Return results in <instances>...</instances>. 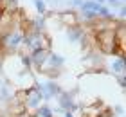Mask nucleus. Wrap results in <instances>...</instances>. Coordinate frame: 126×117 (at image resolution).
<instances>
[{
    "instance_id": "obj_1",
    "label": "nucleus",
    "mask_w": 126,
    "mask_h": 117,
    "mask_svg": "<svg viewBox=\"0 0 126 117\" xmlns=\"http://www.w3.org/2000/svg\"><path fill=\"white\" fill-rule=\"evenodd\" d=\"M22 45H24L29 52L34 50V49H49V43H47L45 34L43 33H38V31H24Z\"/></svg>"
},
{
    "instance_id": "obj_2",
    "label": "nucleus",
    "mask_w": 126,
    "mask_h": 117,
    "mask_svg": "<svg viewBox=\"0 0 126 117\" xmlns=\"http://www.w3.org/2000/svg\"><path fill=\"white\" fill-rule=\"evenodd\" d=\"M22 40H24V29L16 27V29H13V31L5 33L4 36L0 38V43H2V47H4L5 50L16 52V50L20 49V45H22Z\"/></svg>"
},
{
    "instance_id": "obj_3",
    "label": "nucleus",
    "mask_w": 126,
    "mask_h": 117,
    "mask_svg": "<svg viewBox=\"0 0 126 117\" xmlns=\"http://www.w3.org/2000/svg\"><path fill=\"white\" fill-rule=\"evenodd\" d=\"M40 86V90H42L43 94V101H49V99H52V97H58L60 96V85L56 83V81H42V83H38Z\"/></svg>"
},
{
    "instance_id": "obj_4",
    "label": "nucleus",
    "mask_w": 126,
    "mask_h": 117,
    "mask_svg": "<svg viewBox=\"0 0 126 117\" xmlns=\"http://www.w3.org/2000/svg\"><path fill=\"white\" fill-rule=\"evenodd\" d=\"M49 49H34L31 50L29 54H31V61H32V65L34 67H38V68H42L45 65V61H47V56H49Z\"/></svg>"
},
{
    "instance_id": "obj_5",
    "label": "nucleus",
    "mask_w": 126,
    "mask_h": 117,
    "mask_svg": "<svg viewBox=\"0 0 126 117\" xmlns=\"http://www.w3.org/2000/svg\"><path fill=\"white\" fill-rule=\"evenodd\" d=\"M58 101H60V108L63 112H65V110H70V112L76 110V103H74V99H72V96L68 92H60Z\"/></svg>"
},
{
    "instance_id": "obj_6",
    "label": "nucleus",
    "mask_w": 126,
    "mask_h": 117,
    "mask_svg": "<svg viewBox=\"0 0 126 117\" xmlns=\"http://www.w3.org/2000/svg\"><path fill=\"white\" fill-rule=\"evenodd\" d=\"M110 70L115 76H124L126 74V63H124V56L119 54L117 58H113L112 63H110Z\"/></svg>"
},
{
    "instance_id": "obj_7",
    "label": "nucleus",
    "mask_w": 126,
    "mask_h": 117,
    "mask_svg": "<svg viewBox=\"0 0 126 117\" xmlns=\"http://www.w3.org/2000/svg\"><path fill=\"white\" fill-rule=\"evenodd\" d=\"M83 38H85V31H83L81 27L72 25V27L67 29V40H68L70 43H78V42H81Z\"/></svg>"
},
{
    "instance_id": "obj_8",
    "label": "nucleus",
    "mask_w": 126,
    "mask_h": 117,
    "mask_svg": "<svg viewBox=\"0 0 126 117\" xmlns=\"http://www.w3.org/2000/svg\"><path fill=\"white\" fill-rule=\"evenodd\" d=\"M45 65H49L50 68H61L63 65H65V58H63L61 54H56V52H49ZM45 65H43V67H45ZM43 67H42V68H43Z\"/></svg>"
},
{
    "instance_id": "obj_9",
    "label": "nucleus",
    "mask_w": 126,
    "mask_h": 117,
    "mask_svg": "<svg viewBox=\"0 0 126 117\" xmlns=\"http://www.w3.org/2000/svg\"><path fill=\"white\" fill-rule=\"evenodd\" d=\"M101 7V4H97L95 0H83L81 4V11H94V13H97Z\"/></svg>"
},
{
    "instance_id": "obj_10",
    "label": "nucleus",
    "mask_w": 126,
    "mask_h": 117,
    "mask_svg": "<svg viewBox=\"0 0 126 117\" xmlns=\"http://www.w3.org/2000/svg\"><path fill=\"white\" fill-rule=\"evenodd\" d=\"M32 117H54V112L47 106V104H43V106L40 104V106L36 108V114H34Z\"/></svg>"
},
{
    "instance_id": "obj_11",
    "label": "nucleus",
    "mask_w": 126,
    "mask_h": 117,
    "mask_svg": "<svg viewBox=\"0 0 126 117\" xmlns=\"http://www.w3.org/2000/svg\"><path fill=\"white\" fill-rule=\"evenodd\" d=\"M81 20H85V22H95L97 20V13H94V11H81Z\"/></svg>"
},
{
    "instance_id": "obj_12",
    "label": "nucleus",
    "mask_w": 126,
    "mask_h": 117,
    "mask_svg": "<svg viewBox=\"0 0 126 117\" xmlns=\"http://www.w3.org/2000/svg\"><path fill=\"white\" fill-rule=\"evenodd\" d=\"M34 7H36L38 15H45V11H47V5H45V0H34Z\"/></svg>"
},
{
    "instance_id": "obj_13",
    "label": "nucleus",
    "mask_w": 126,
    "mask_h": 117,
    "mask_svg": "<svg viewBox=\"0 0 126 117\" xmlns=\"http://www.w3.org/2000/svg\"><path fill=\"white\" fill-rule=\"evenodd\" d=\"M20 63L25 67V70H29L31 67H32V61H31V54H24L20 58Z\"/></svg>"
},
{
    "instance_id": "obj_14",
    "label": "nucleus",
    "mask_w": 126,
    "mask_h": 117,
    "mask_svg": "<svg viewBox=\"0 0 126 117\" xmlns=\"http://www.w3.org/2000/svg\"><path fill=\"white\" fill-rule=\"evenodd\" d=\"M119 85H121V88L126 86V78H124V76H119Z\"/></svg>"
},
{
    "instance_id": "obj_15",
    "label": "nucleus",
    "mask_w": 126,
    "mask_h": 117,
    "mask_svg": "<svg viewBox=\"0 0 126 117\" xmlns=\"http://www.w3.org/2000/svg\"><path fill=\"white\" fill-rule=\"evenodd\" d=\"M72 5H74V7H81V4H83V0H72V2H70Z\"/></svg>"
},
{
    "instance_id": "obj_16",
    "label": "nucleus",
    "mask_w": 126,
    "mask_h": 117,
    "mask_svg": "<svg viewBox=\"0 0 126 117\" xmlns=\"http://www.w3.org/2000/svg\"><path fill=\"white\" fill-rule=\"evenodd\" d=\"M106 2H108V4H112L113 7H115V5H121V4H123L121 0H106Z\"/></svg>"
},
{
    "instance_id": "obj_17",
    "label": "nucleus",
    "mask_w": 126,
    "mask_h": 117,
    "mask_svg": "<svg viewBox=\"0 0 126 117\" xmlns=\"http://www.w3.org/2000/svg\"><path fill=\"white\" fill-rule=\"evenodd\" d=\"M119 15H121V18H124V16H126V7H124V4H121V11H119Z\"/></svg>"
},
{
    "instance_id": "obj_18",
    "label": "nucleus",
    "mask_w": 126,
    "mask_h": 117,
    "mask_svg": "<svg viewBox=\"0 0 126 117\" xmlns=\"http://www.w3.org/2000/svg\"><path fill=\"white\" fill-rule=\"evenodd\" d=\"M63 115H65V117H74V112H70V110H65V112H63Z\"/></svg>"
},
{
    "instance_id": "obj_19",
    "label": "nucleus",
    "mask_w": 126,
    "mask_h": 117,
    "mask_svg": "<svg viewBox=\"0 0 126 117\" xmlns=\"http://www.w3.org/2000/svg\"><path fill=\"white\" fill-rule=\"evenodd\" d=\"M95 2H97V4H101V5H103V4H105V2H106V0H95Z\"/></svg>"
}]
</instances>
